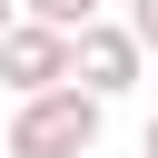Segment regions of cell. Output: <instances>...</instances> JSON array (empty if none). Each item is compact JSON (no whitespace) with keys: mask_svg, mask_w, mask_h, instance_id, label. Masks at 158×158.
<instances>
[{"mask_svg":"<svg viewBox=\"0 0 158 158\" xmlns=\"http://www.w3.org/2000/svg\"><path fill=\"white\" fill-rule=\"evenodd\" d=\"M99 109H109V99H89L79 79L20 99V118H10V158H89V148H99Z\"/></svg>","mask_w":158,"mask_h":158,"instance_id":"cell-1","label":"cell"},{"mask_svg":"<svg viewBox=\"0 0 158 158\" xmlns=\"http://www.w3.org/2000/svg\"><path fill=\"white\" fill-rule=\"evenodd\" d=\"M138 30L128 20H89V30H69V79L89 89V99H128L138 89Z\"/></svg>","mask_w":158,"mask_h":158,"instance_id":"cell-2","label":"cell"},{"mask_svg":"<svg viewBox=\"0 0 158 158\" xmlns=\"http://www.w3.org/2000/svg\"><path fill=\"white\" fill-rule=\"evenodd\" d=\"M0 79H10L20 99L59 89V79H69V30H49V20H10V40H0Z\"/></svg>","mask_w":158,"mask_h":158,"instance_id":"cell-3","label":"cell"},{"mask_svg":"<svg viewBox=\"0 0 158 158\" xmlns=\"http://www.w3.org/2000/svg\"><path fill=\"white\" fill-rule=\"evenodd\" d=\"M30 20H49V30H89L99 20V0H20Z\"/></svg>","mask_w":158,"mask_h":158,"instance_id":"cell-4","label":"cell"},{"mask_svg":"<svg viewBox=\"0 0 158 158\" xmlns=\"http://www.w3.org/2000/svg\"><path fill=\"white\" fill-rule=\"evenodd\" d=\"M128 30H138V49H158V0H128Z\"/></svg>","mask_w":158,"mask_h":158,"instance_id":"cell-5","label":"cell"},{"mask_svg":"<svg viewBox=\"0 0 158 158\" xmlns=\"http://www.w3.org/2000/svg\"><path fill=\"white\" fill-rule=\"evenodd\" d=\"M138 148H148V158H158V118H148V138H138Z\"/></svg>","mask_w":158,"mask_h":158,"instance_id":"cell-6","label":"cell"},{"mask_svg":"<svg viewBox=\"0 0 158 158\" xmlns=\"http://www.w3.org/2000/svg\"><path fill=\"white\" fill-rule=\"evenodd\" d=\"M0 40H10V0H0Z\"/></svg>","mask_w":158,"mask_h":158,"instance_id":"cell-7","label":"cell"}]
</instances>
